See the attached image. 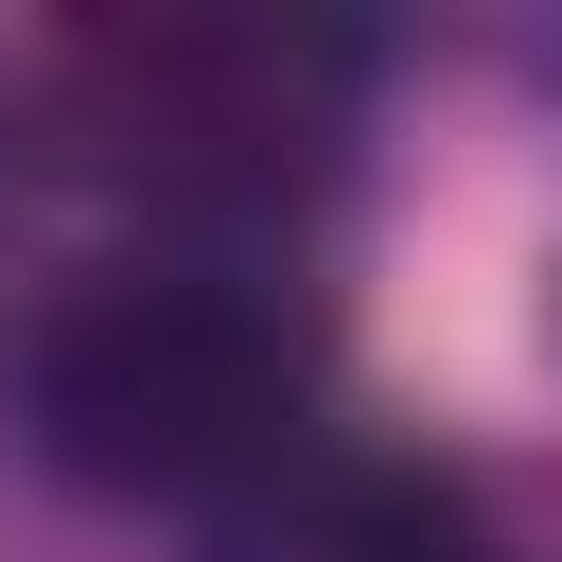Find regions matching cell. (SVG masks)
<instances>
[{
    "label": "cell",
    "mask_w": 562,
    "mask_h": 562,
    "mask_svg": "<svg viewBox=\"0 0 562 562\" xmlns=\"http://www.w3.org/2000/svg\"><path fill=\"white\" fill-rule=\"evenodd\" d=\"M316 299L281 246H211V228H140L53 263L0 316V422L70 474V492H176L228 509L246 474H281L316 439Z\"/></svg>",
    "instance_id": "obj_1"
},
{
    "label": "cell",
    "mask_w": 562,
    "mask_h": 562,
    "mask_svg": "<svg viewBox=\"0 0 562 562\" xmlns=\"http://www.w3.org/2000/svg\"><path fill=\"white\" fill-rule=\"evenodd\" d=\"M35 123L140 228L281 246L369 123V53L334 18H263V0H140V18H70L35 53Z\"/></svg>",
    "instance_id": "obj_2"
},
{
    "label": "cell",
    "mask_w": 562,
    "mask_h": 562,
    "mask_svg": "<svg viewBox=\"0 0 562 562\" xmlns=\"http://www.w3.org/2000/svg\"><path fill=\"white\" fill-rule=\"evenodd\" d=\"M211 562H492V509L439 457H386V439L316 422L281 474H246L211 509Z\"/></svg>",
    "instance_id": "obj_3"
}]
</instances>
